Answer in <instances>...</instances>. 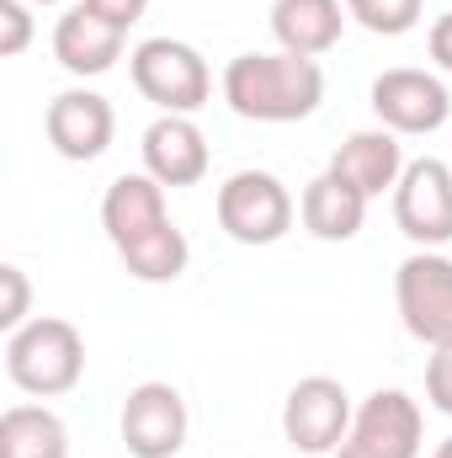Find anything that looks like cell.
Instances as JSON below:
<instances>
[{
  "label": "cell",
  "mask_w": 452,
  "mask_h": 458,
  "mask_svg": "<svg viewBox=\"0 0 452 458\" xmlns=\"http://www.w3.org/2000/svg\"><path fill=\"white\" fill-rule=\"evenodd\" d=\"M102 229L117 245L122 267L138 277V283H176L187 272V234L171 225L165 214V187L149 176V171H128L117 176L102 198Z\"/></svg>",
  "instance_id": "obj_1"
},
{
  "label": "cell",
  "mask_w": 452,
  "mask_h": 458,
  "mask_svg": "<svg viewBox=\"0 0 452 458\" xmlns=\"http://www.w3.org/2000/svg\"><path fill=\"white\" fill-rule=\"evenodd\" d=\"M224 102L245 123H304L325 102V75L298 54H239L224 70Z\"/></svg>",
  "instance_id": "obj_2"
},
{
  "label": "cell",
  "mask_w": 452,
  "mask_h": 458,
  "mask_svg": "<svg viewBox=\"0 0 452 458\" xmlns=\"http://www.w3.org/2000/svg\"><path fill=\"white\" fill-rule=\"evenodd\" d=\"M80 373H86V336L59 315H38L5 336V378L21 394H38V400L70 394Z\"/></svg>",
  "instance_id": "obj_3"
},
{
  "label": "cell",
  "mask_w": 452,
  "mask_h": 458,
  "mask_svg": "<svg viewBox=\"0 0 452 458\" xmlns=\"http://www.w3.org/2000/svg\"><path fill=\"white\" fill-rule=\"evenodd\" d=\"M128 70H133L138 97L155 102L160 113L192 117L197 107H208V97H213L208 59L192 43H181V38H149V43H138L133 59H128Z\"/></svg>",
  "instance_id": "obj_4"
},
{
  "label": "cell",
  "mask_w": 452,
  "mask_h": 458,
  "mask_svg": "<svg viewBox=\"0 0 452 458\" xmlns=\"http://www.w3.org/2000/svg\"><path fill=\"white\" fill-rule=\"evenodd\" d=\"M219 229L239 245H277L293 229V192L272 171H234L219 187Z\"/></svg>",
  "instance_id": "obj_5"
},
{
  "label": "cell",
  "mask_w": 452,
  "mask_h": 458,
  "mask_svg": "<svg viewBox=\"0 0 452 458\" xmlns=\"http://www.w3.org/2000/svg\"><path fill=\"white\" fill-rule=\"evenodd\" d=\"M426 416L405 389H378L351 416L336 458H421Z\"/></svg>",
  "instance_id": "obj_6"
},
{
  "label": "cell",
  "mask_w": 452,
  "mask_h": 458,
  "mask_svg": "<svg viewBox=\"0 0 452 458\" xmlns=\"http://www.w3.org/2000/svg\"><path fill=\"white\" fill-rule=\"evenodd\" d=\"M394 304L415 342L448 346L452 342V261L442 250H415L394 272Z\"/></svg>",
  "instance_id": "obj_7"
},
{
  "label": "cell",
  "mask_w": 452,
  "mask_h": 458,
  "mask_svg": "<svg viewBox=\"0 0 452 458\" xmlns=\"http://www.w3.org/2000/svg\"><path fill=\"white\" fill-rule=\"evenodd\" d=\"M351 394L340 378H298L282 400V437L298 448V454H336L346 427H351Z\"/></svg>",
  "instance_id": "obj_8"
},
{
  "label": "cell",
  "mask_w": 452,
  "mask_h": 458,
  "mask_svg": "<svg viewBox=\"0 0 452 458\" xmlns=\"http://www.w3.org/2000/svg\"><path fill=\"white\" fill-rule=\"evenodd\" d=\"M394 225L421 250H437L452 240V165L448 160H410L394 187Z\"/></svg>",
  "instance_id": "obj_9"
},
{
  "label": "cell",
  "mask_w": 452,
  "mask_h": 458,
  "mask_svg": "<svg viewBox=\"0 0 452 458\" xmlns=\"http://www.w3.org/2000/svg\"><path fill=\"white\" fill-rule=\"evenodd\" d=\"M187 427H192V416H187V400H181L176 384L149 378V384L128 389V400H122V443H128L133 458H176L187 448Z\"/></svg>",
  "instance_id": "obj_10"
},
{
  "label": "cell",
  "mask_w": 452,
  "mask_h": 458,
  "mask_svg": "<svg viewBox=\"0 0 452 458\" xmlns=\"http://www.w3.org/2000/svg\"><path fill=\"white\" fill-rule=\"evenodd\" d=\"M372 113L389 133H437L452 113V97L426 70H383L372 81Z\"/></svg>",
  "instance_id": "obj_11"
},
{
  "label": "cell",
  "mask_w": 452,
  "mask_h": 458,
  "mask_svg": "<svg viewBox=\"0 0 452 458\" xmlns=\"http://www.w3.org/2000/svg\"><path fill=\"white\" fill-rule=\"evenodd\" d=\"M43 128H48V144L64 160H80L86 165V160H102L107 155V144H113V133H117V113H113L107 97L75 86V91H59L48 102Z\"/></svg>",
  "instance_id": "obj_12"
},
{
  "label": "cell",
  "mask_w": 452,
  "mask_h": 458,
  "mask_svg": "<svg viewBox=\"0 0 452 458\" xmlns=\"http://www.w3.org/2000/svg\"><path fill=\"white\" fill-rule=\"evenodd\" d=\"M144 171L160 187H197L208 176V139L192 117L165 113L144 128Z\"/></svg>",
  "instance_id": "obj_13"
},
{
  "label": "cell",
  "mask_w": 452,
  "mask_h": 458,
  "mask_svg": "<svg viewBox=\"0 0 452 458\" xmlns=\"http://www.w3.org/2000/svg\"><path fill=\"white\" fill-rule=\"evenodd\" d=\"M325 171H336L340 182H351L372 203V198H383V192L399 187V176H405V144L389 128H362V133H351L336 155H331Z\"/></svg>",
  "instance_id": "obj_14"
},
{
  "label": "cell",
  "mask_w": 452,
  "mask_h": 458,
  "mask_svg": "<svg viewBox=\"0 0 452 458\" xmlns=\"http://www.w3.org/2000/svg\"><path fill=\"white\" fill-rule=\"evenodd\" d=\"M122 27H113L107 16H96L86 0L75 11L59 16L54 27V59L70 70V75H107L117 59H122Z\"/></svg>",
  "instance_id": "obj_15"
},
{
  "label": "cell",
  "mask_w": 452,
  "mask_h": 458,
  "mask_svg": "<svg viewBox=\"0 0 452 458\" xmlns=\"http://www.w3.org/2000/svg\"><path fill=\"white\" fill-rule=\"evenodd\" d=\"M346 32V0H277L272 5V38L282 54L320 59L331 54Z\"/></svg>",
  "instance_id": "obj_16"
},
{
  "label": "cell",
  "mask_w": 452,
  "mask_h": 458,
  "mask_svg": "<svg viewBox=\"0 0 452 458\" xmlns=\"http://www.w3.org/2000/svg\"><path fill=\"white\" fill-rule=\"evenodd\" d=\"M298 214H304V229H309L314 240H356V229L367 219V198H362L351 182H340L336 171H320V176L304 187Z\"/></svg>",
  "instance_id": "obj_17"
},
{
  "label": "cell",
  "mask_w": 452,
  "mask_h": 458,
  "mask_svg": "<svg viewBox=\"0 0 452 458\" xmlns=\"http://www.w3.org/2000/svg\"><path fill=\"white\" fill-rule=\"evenodd\" d=\"M0 458H70V432L48 405H11L0 416Z\"/></svg>",
  "instance_id": "obj_18"
},
{
  "label": "cell",
  "mask_w": 452,
  "mask_h": 458,
  "mask_svg": "<svg viewBox=\"0 0 452 458\" xmlns=\"http://www.w3.org/2000/svg\"><path fill=\"white\" fill-rule=\"evenodd\" d=\"M421 5H426V0H346V16L362 21V27L378 32V38H405V32L421 21Z\"/></svg>",
  "instance_id": "obj_19"
},
{
  "label": "cell",
  "mask_w": 452,
  "mask_h": 458,
  "mask_svg": "<svg viewBox=\"0 0 452 458\" xmlns=\"http://www.w3.org/2000/svg\"><path fill=\"white\" fill-rule=\"evenodd\" d=\"M27 43H32V16H27V0H0V54H5V59H16Z\"/></svg>",
  "instance_id": "obj_20"
},
{
  "label": "cell",
  "mask_w": 452,
  "mask_h": 458,
  "mask_svg": "<svg viewBox=\"0 0 452 458\" xmlns=\"http://www.w3.org/2000/svg\"><path fill=\"white\" fill-rule=\"evenodd\" d=\"M426 400H431V411L452 416V342L431 346V362H426Z\"/></svg>",
  "instance_id": "obj_21"
},
{
  "label": "cell",
  "mask_w": 452,
  "mask_h": 458,
  "mask_svg": "<svg viewBox=\"0 0 452 458\" xmlns=\"http://www.w3.org/2000/svg\"><path fill=\"white\" fill-rule=\"evenodd\" d=\"M0 283H5V304H0V326L5 336L27 326V272L21 267H0Z\"/></svg>",
  "instance_id": "obj_22"
},
{
  "label": "cell",
  "mask_w": 452,
  "mask_h": 458,
  "mask_svg": "<svg viewBox=\"0 0 452 458\" xmlns=\"http://www.w3.org/2000/svg\"><path fill=\"white\" fill-rule=\"evenodd\" d=\"M86 5H91L96 16H107L113 27H122V32H128V27L149 11V0H86Z\"/></svg>",
  "instance_id": "obj_23"
},
{
  "label": "cell",
  "mask_w": 452,
  "mask_h": 458,
  "mask_svg": "<svg viewBox=\"0 0 452 458\" xmlns=\"http://www.w3.org/2000/svg\"><path fill=\"white\" fill-rule=\"evenodd\" d=\"M426 48H431V59L452 70V11H442L437 21H431V38H426Z\"/></svg>",
  "instance_id": "obj_24"
},
{
  "label": "cell",
  "mask_w": 452,
  "mask_h": 458,
  "mask_svg": "<svg viewBox=\"0 0 452 458\" xmlns=\"http://www.w3.org/2000/svg\"><path fill=\"white\" fill-rule=\"evenodd\" d=\"M431 458H452V437H448V443H437V454H431Z\"/></svg>",
  "instance_id": "obj_25"
},
{
  "label": "cell",
  "mask_w": 452,
  "mask_h": 458,
  "mask_svg": "<svg viewBox=\"0 0 452 458\" xmlns=\"http://www.w3.org/2000/svg\"><path fill=\"white\" fill-rule=\"evenodd\" d=\"M27 5H59V0H27Z\"/></svg>",
  "instance_id": "obj_26"
}]
</instances>
